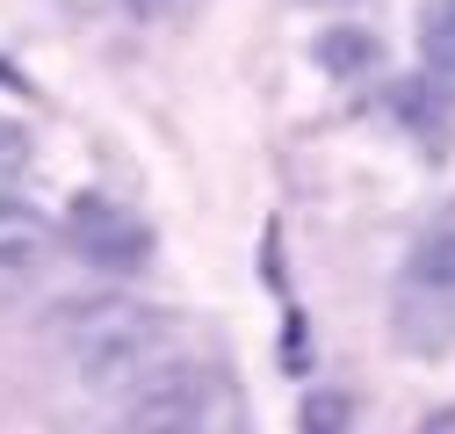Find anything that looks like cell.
Listing matches in <instances>:
<instances>
[{
  "label": "cell",
  "mask_w": 455,
  "mask_h": 434,
  "mask_svg": "<svg viewBox=\"0 0 455 434\" xmlns=\"http://www.w3.org/2000/svg\"><path fill=\"white\" fill-rule=\"evenodd\" d=\"M59 348H66V362L87 376V384H131V376H145L152 362H166L174 355V341H181V326H174V311H159V304H138V297H73L66 311H59Z\"/></svg>",
  "instance_id": "1"
},
{
  "label": "cell",
  "mask_w": 455,
  "mask_h": 434,
  "mask_svg": "<svg viewBox=\"0 0 455 434\" xmlns=\"http://www.w3.org/2000/svg\"><path fill=\"white\" fill-rule=\"evenodd\" d=\"M210 398H217V376L203 362L166 355L124 384V420L131 434H210Z\"/></svg>",
  "instance_id": "2"
},
{
  "label": "cell",
  "mask_w": 455,
  "mask_h": 434,
  "mask_svg": "<svg viewBox=\"0 0 455 434\" xmlns=\"http://www.w3.org/2000/svg\"><path fill=\"white\" fill-rule=\"evenodd\" d=\"M59 239H66L80 261L108 268V276H138V268L152 261V225H145V217H138L131 203L101 196V189H80V196L66 203V225H59Z\"/></svg>",
  "instance_id": "3"
},
{
  "label": "cell",
  "mask_w": 455,
  "mask_h": 434,
  "mask_svg": "<svg viewBox=\"0 0 455 434\" xmlns=\"http://www.w3.org/2000/svg\"><path fill=\"white\" fill-rule=\"evenodd\" d=\"M51 253H59V225L29 203H0V297L29 290L51 268Z\"/></svg>",
  "instance_id": "4"
},
{
  "label": "cell",
  "mask_w": 455,
  "mask_h": 434,
  "mask_svg": "<svg viewBox=\"0 0 455 434\" xmlns=\"http://www.w3.org/2000/svg\"><path fill=\"white\" fill-rule=\"evenodd\" d=\"M390 326H397V348H405V355H427V362H434V355L455 348V297L405 283L397 304H390Z\"/></svg>",
  "instance_id": "5"
},
{
  "label": "cell",
  "mask_w": 455,
  "mask_h": 434,
  "mask_svg": "<svg viewBox=\"0 0 455 434\" xmlns=\"http://www.w3.org/2000/svg\"><path fill=\"white\" fill-rule=\"evenodd\" d=\"M419 80L455 101V0H427L419 8Z\"/></svg>",
  "instance_id": "6"
},
{
  "label": "cell",
  "mask_w": 455,
  "mask_h": 434,
  "mask_svg": "<svg viewBox=\"0 0 455 434\" xmlns=\"http://www.w3.org/2000/svg\"><path fill=\"white\" fill-rule=\"evenodd\" d=\"M405 283L455 297V210L441 217V225H427V232H419V246H412V261H405Z\"/></svg>",
  "instance_id": "7"
},
{
  "label": "cell",
  "mask_w": 455,
  "mask_h": 434,
  "mask_svg": "<svg viewBox=\"0 0 455 434\" xmlns=\"http://www.w3.org/2000/svg\"><path fill=\"white\" fill-rule=\"evenodd\" d=\"M347 413H355L347 391H311L297 406V434H347Z\"/></svg>",
  "instance_id": "8"
},
{
  "label": "cell",
  "mask_w": 455,
  "mask_h": 434,
  "mask_svg": "<svg viewBox=\"0 0 455 434\" xmlns=\"http://www.w3.org/2000/svg\"><path fill=\"white\" fill-rule=\"evenodd\" d=\"M22 167H29V131L0 117V203H8V189H15V174H22Z\"/></svg>",
  "instance_id": "9"
},
{
  "label": "cell",
  "mask_w": 455,
  "mask_h": 434,
  "mask_svg": "<svg viewBox=\"0 0 455 434\" xmlns=\"http://www.w3.org/2000/svg\"><path fill=\"white\" fill-rule=\"evenodd\" d=\"M318 8H339V0H318Z\"/></svg>",
  "instance_id": "10"
}]
</instances>
